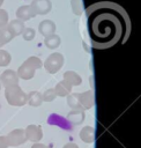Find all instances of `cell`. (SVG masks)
I'll return each instance as SVG.
<instances>
[{"instance_id": "25", "label": "cell", "mask_w": 141, "mask_h": 148, "mask_svg": "<svg viewBox=\"0 0 141 148\" xmlns=\"http://www.w3.org/2000/svg\"><path fill=\"white\" fill-rule=\"evenodd\" d=\"M72 3H73V12L76 14V15H80L82 13V3H81V0H77V3L75 2V0H72Z\"/></svg>"}, {"instance_id": "8", "label": "cell", "mask_w": 141, "mask_h": 148, "mask_svg": "<svg viewBox=\"0 0 141 148\" xmlns=\"http://www.w3.org/2000/svg\"><path fill=\"white\" fill-rule=\"evenodd\" d=\"M0 83H2V86H5V87L17 84L18 83V76H17L16 72H14L12 69H6L0 75Z\"/></svg>"}, {"instance_id": "20", "label": "cell", "mask_w": 141, "mask_h": 148, "mask_svg": "<svg viewBox=\"0 0 141 148\" xmlns=\"http://www.w3.org/2000/svg\"><path fill=\"white\" fill-rule=\"evenodd\" d=\"M67 104L72 109H82L79 102V94H69L67 97Z\"/></svg>"}, {"instance_id": "28", "label": "cell", "mask_w": 141, "mask_h": 148, "mask_svg": "<svg viewBox=\"0 0 141 148\" xmlns=\"http://www.w3.org/2000/svg\"><path fill=\"white\" fill-rule=\"evenodd\" d=\"M64 148H79V146L76 143H73V142H69V143H66L64 146Z\"/></svg>"}, {"instance_id": "22", "label": "cell", "mask_w": 141, "mask_h": 148, "mask_svg": "<svg viewBox=\"0 0 141 148\" xmlns=\"http://www.w3.org/2000/svg\"><path fill=\"white\" fill-rule=\"evenodd\" d=\"M55 97H57V94H55V91H54L53 88H50V89L45 90L44 94L42 95V99L44 102H52Z\"/></svg>"}, {"instance_id": "17", "label": "cell", "mask_w": 141, "mask_h": 148, "mask_svg": "<svg viewBox=\"0 0 141 148\" xmlns=\"http://www.w3.org/2000/svg\"><path fill=\"white\" fill-rule=\"evenodd\" d=\"M27 103L31 106H40L43 103L42 95L38 91H31L27 95Z\"/></svg>"}, {"instance_id": "21", "label": "cell", "mask_w": 141, "mask_h": 148, "mask_svg": "<svg viewBox=\"0 0 141 148\" xmlns=\"http://www.w3.org/2000/svg\"><path fill=\"white\" fill-rule=\"evenodd\" d=\"M10 59H12V57H10L9 52H7L6 50H0V67L9 65Z\"/></svg>"}, {"instance_id": "30", "label": "cell", "mask_w": 141, "mask_h": 148, "mask_svg": "<svg viewBox=\"0 0 141 148\" xmlns=\"http://www.w3.org/2000/svg\"><path fill=\"white\" fill-rule=\"evenodd\" d=\"M0 89H1V83H0Z\"/></svg>"}, {"instance_id": "4", "label": "cell", "mask_w": 141, "mask_h": 148, "mask_svg": "<svg viewBox=\"0 0 141 148\" xmlns=\"http://www.w3.org/2000/svg\"><path fill=\"white\" fill-rule=\"evenodd\" d=\"M62 65H64V57L61 53H58V52L50 54L45 60V62L43 64L44 68L49 74H55L58 71H60Z\"/></svg>"}, {"instance_id": "3", "label": "cell", "mask_w": 141, "mask_h": 148, "mask_svg": "<svg viewBox=\"0 0 141 148\" xmlns=\"http://www.w3.org/2000/svg\"><path fill=\"white\" fill-rule=\"evenodd\" d=\"M5 96L9 105L13 106H23L27 104V94L18 87V84L6 87Z\"/></svg>"}, {"instance_id": "1", "label": "cell", "mask_w": 141, "mask_h": 148, "mask_svg": "<svg viewBox=\"0 0 141 148\" xmlns=\"http://www.w3.org/2000/svg\"><path fill=\"white\" fill-rule=\"evenodd\" d=\"M86 13L92 47L104 50L127 40L131 20L121 6L111 1H101L88 7Z\"/></svg>"}, {"instance_id": "16", "label": "cell", "mask_w": 141, "mask_h": 148, "mask_svg": "<svg viewBox=\"0 0 141 148\" xmlns=\"http://www.w3.org/2000/svg\"><path fill=\"white\" fill-rule=\"evenodd\" d=\"M64 80L66 82H68L72 87L73 86H80L82 83V79L81 76L76 73V72H73V71H67L64 73Z\"/></svg>"}, {"instance_id": "24", "label": "cell", "mask_w": 141, "mask_h": 148, "mask_svg": "<svg viewBox=\"0 0 141 148\" xmlns=\"http://www.w3.org/2000/svg\"><path fill=\"white\" fill-rule=\"evenodd\" d=\"M8 24V14L5 9L0 8V28H3Z\"/></svg>"}, {"instance_id": "14", "label": "cell", "mask_w": 141, "mask_h": 148, "mask_svg": "<svg viewBox=\"0 0 141 148\" xmlns=\"http://www.w3.org/2000/svg\"><path fill=\"white\" fill-rule=\"evenodd\" d=\"M80 139L86 143H91L95 141V130L91 126H84L80 131Z\"/></svg>"}, {"instance_id": "2", "label": "cell", "mask_w": 141, "mask_h": 148, "mask_svg": "<svg viewBox=\"0 0 141 148\" xmlns=\"http://www.w3.org/2000/svg\"><path fill=\"white\" fill-rule=\"evenodd\" d=\"M43 66L42 60L38 57H30L28 58L17 69V76L23 80H30L34 77L36 69H39Z\"/></svg>"}, {"instance_id": "6", "label": "cell", "mask_w": 141, "mask_h": 148, "mask_svg": "<svg viewBox=\"0 0 141 148\" xmlns=\"http://www.w3.org/2000/svg\"><path fill=\"white\" fill-rule=\"evenodd\" d=\"M30 6L36 15H45L52 8V3L50 0H34Z\"/></svg>"}, {"instance_id": "11", "label": "cell", "mask_w": 141, "mask_h": 148, "mask_svg": "<svg viewBox=\"0 0 141 148\" xmlns=\"http://www.w3.org/2000/svg\"><path fill=\"white\" fill-rule=\"evenodd\" d=\"M38 30H39V32H40L43 36L47 37V36L54 34V31H55V24H54V22L51 21V20H44L43 22L39 23Z\"/></svg>"}, {"instance_id": "12", "label": "cell", "mask_w": 141, "mask_h": 148, "mask_svg": "<svg viewBox=\"0 0 141 148\" xmlns=\"http://www.w3.org/2000/svg\"><path fill=\"white\" fill-rule=\"evenodd\" d=\"M6 27L9 30V32L13 35V37L21 35L22 31L24 30V23H23V21H20V20H13Z\"/></svg>"}, {"instance_id": "29", "label": "cell", "mask_w": 141, "mask_h": 148, "mask_svg": "<svg viewBox=\"0 0 141 148\" xmlns=\"http://www.w3.org/2000/svg\"><path fill=\"white\" fill-rule=\"evenodd\" d=\"M3 1H5V0H0V7H1V5L3 3Z\"/></svg>"}, {"instance_id": "23", "label": "cell", "mask_w": 141, "mask_h": 148, "mask_svg": "<svg viewBox=\"0 0 141 148\" xmlns=\"http://www.w3.org/2000/svg\"><path fill=\"white\" fill-rule=\"evenodd\" d=\"M22 36L25 40H32L35 37V30L32 28H24V30L22 31Z\"/></svg>"}, {"instance_id": "27", "label": "cell", "mask_w": 141, "mask_h": 148, "mask_svg": "<svg viewBox=\"0 0 141 148\" xmlns=\"http://www.w3.org/2000/svg\"><path fill=\"white\" fill-rule=\"evenodd\" d=\"M31 148H49L47 146H45V145H43V143H39V142H35L34 145H32V147Z\"/></svg>"}, {"instance_id": "18", "label": "cell", "mask_w": 141, "mask_h": 148, "mask_svg": "<svg viewBox=\"0 0 141 148\" xmlns=\"http://www.w3.org/2000/svg\"><path fill=\"white\" fill-rule=\"evenodd\" d=\"M60 42H61L60 37H59L58 35H54V34H53V35H50V36H47V37H45V39H44L45 46H46L47 49H51V50L58 47V46L60 45Z\"/></svg>"}, {"instance_id": "26", "label": "cell", "mask_w": 141, "mask_h": 148, "mask_svg": "<svg viewBox=\"0 0 141 148\" xmlns=\"http://www.w3.org/2000/svg\"><path fill=\"white\" fill-rule=\"evenodd\" d=\"M7 147H9V146H8L6 136H0V148H7Z\"/></svg>"}, {"instance_id": "15", "label": "cell", "mask_w": 141, "mask_h": 148, "mask_svg": "<svg viewBox=\"0 0 141 148\" xmlns=\"http://www.w3.org/2000/svg\"><path fill=\"white\" fill-rule=\"evenodd\" d=\"M67 119L73 124H81L84 120V111L82 109H73L67 114Z\"/></svg>"}, {"instance_id": "9", "label": "cell", "mask_w": 141, "mask_h": 148, "mask_svg": "<svg viewBox=\"0 0 141 148\" xmlns=\"http://www.w3.org/2000/svg\"><path fill=\"white\" fill-rule=\"evenodd\" d=\"M79 102H80V105H81L82 110L90 109L94 105V103H95L94 92L91 90H88V91H84V92L79 94Z\"/></svg>"}, {"instance_id": "5", "label": "cell", "mask_w": 141, "mask_h": 148, "mask_svg": "<svg viewBox=\"0 0 141 148\" xmlns=\"http://www.w3.org/2000/svg\"><path fill=\"white\" fill-rule=\"evenodd\" d=\"M6 139H7L8 146H13V147H17L20 145H23L27 141L25 135H24V130H22V128L13 130L12 132H9L6 135Z\"/></svg>"}, {"instance_id": "7", "label": "cell", "mask_w": 141, "mask_h": 148, "mask_svg": "<svg viewBox=\"0 0 141 148\" xmlns=\"http://www.w3.org/2000/svg\"><path fill=\"white\" fill-rule=\"evenodd\" d=\"M24 135L27 140H30L32 142H38L43 138V131L42 126L38 125H29L24 130Z\"/></svg>"}, {"instance_id": "13", "label": "cell", "mask_w": 141, "mask_h": 148, "mask_svg": "<svg viewBox=\"0 0 141 148\" xmlns=\"http://www.w3.org/2000/svg\"><path fill=\"white\" fill-rule=\"evenodd\" d=\"M53 89H54L57 96H61V97L68 96V95L72 92V86H70L68 82H66L65 80L58 82L57 86H55Z\"/></svg>"}, {"instance_id": "19", "label": "cell", "mask_w": 141, "mask_h": 148, "mask_svg": "<svg viewBox=\"0 0 141 148\" xmlns=\"http://www.w3.org/2000/svg\"><path fill=\"white\" fill-rule=\"evenodd\" d=\"M13 35L9 32V30L7 29V27L0 28V46L7 44L8 42H10L13 39Z\"/></svg>"}, {"instance_id": "10", "label": "cell", "mask_w": 141, "mask_h": 148, "mask_svg": "<svg viewBox=\"0 0 141 148\" xmlns=\"http://www.w3.org/2000/svg\"><path fill=\"white\" fill-rule=\"evenodd\" d=\"M16 16H17V20H20V21H28V20L35 17L36 14L32 10L31 6L25 5V6H21L16 10Z\"/></svg>"}]
</instances>
